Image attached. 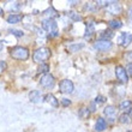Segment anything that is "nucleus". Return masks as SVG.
<instances>
[{"mask_svg": "<svg viewBox=\"0 0 132 132\" xmlns=\"http://www.w3.org/2000/svg\"><path fill=\"white\" fill-rule=\"evenodd\" d=\"M10 32L12 35H14V36H17V37H22L24 35V32L22 30H17V29H10Z\"/></svg>", "mask_w": 132, "mask_h": 132, "instance_id": "nucleus-25", "label": "nucleus"}, {"mask_svg": "<svg viewBox=\"0 0 132 132\" xmlns=\"http://www.w3.org/2000/svg\"><path fill=\"white\" fill-rule=\"evenodd\" d=\"M106 9H107V11L109 12V13L114 14V16L120 14L122 12L121 4L118 3V1H111V3H108L107 5H106Z\"/></svg>", "mask_w": 132, "mask_h": 132, "instance_id": "nucleus-5", "label": "nucleus"}, {"mask_svg": "<svg viewBox=\"0 0 132 132\" xmlns=\"http://www.w3.org/2000/svg\"><path fill=\"white\" fill-rule=\"evenodd\" d=\"M106 126H107V121H106V119L97 118V121H96V125H95L96 131H103V130L106 129Z\"/></svg>", "mask_w": 132, "mask_h": 132, "instance_id": "nucleus-14", "label": "nucleus"}, {"mask_svg": "<svg viewBox=\"0 0 132 132\" xmlns=\"http://www.w3.org/2000/svg\"><path fill=\"white\" fill-rule=\"evenodd\" d=\"M40 84H41V87L46 88V89H52L54 87V84H55V79H54V77L51 73H46V75H43L41 77Z\"/></svg>", "mask_w": 132, "mask_h": 132, "instance_id": "nucleus-4", "label": "nucleus"}, {"mask_svg": "<svg viewBox=\"0 0 132 132\" xmlns=\"http://www.w3.org/2000/svg\"><path fill=\"white\" fill-rule=\"evenodd\" d=\"M124 59H125L127 63L132 64V51H131V52H127V53H125V54H124Z\"/></svg>", "mask_w": 132, "mask_h": 132, "instance_id": "nucleus-26", "label": "nucleus"}, {"mask_svg": "<svg viewBox=\"0 0 132 132\" xmlns=\"http://www.w3.org/2000/svg\"><path fill=\"white\" fill-rule=\"evenodd\" d=\"M22 18H23V16L19 13L10 14V16L7 17V23H10V24H16V23H19V22L22 21Z\"/></svg>", "mask_w": 132, "mask_h": 132, "instance_id": "nucleus-13", "label": "nucleus"}, {"mask_svg": "<svg viewBox=\"0 0 132 132\" xmlns=\"http://www.w3.org/2000/svg\"><path fill=\"white\" fill-rule=\"evenodd\" d=\"M95 102H96V103H104V102H106V97L102 96V95H98V96H96V98H95Z\"/></svg>", "mask_w": 132, "mask_h": 132, "instance_id": "nucleus-27", "label": "nucleus"}, {"mask_svg": "<svg viewBox=\"0 0 132 132\" xmlns=\"http://www.w3.org/2000/svg\"><path fill=\"white\" fill-rule=\"evenodd\" d=\"M125 70H126V72H129V75L132 77V64H129Z\"/></svg>", "mask_w": 132, "mask_h": 132, "instance_id": "nucleus-30", "label": "nucleus"}, {"mask_svg": "<svg viewBox=\"0 0 132 132\" xmlns=\"http://www.w3.org/2000/svg\"><path fill=\"white\" fill-rule=\"evenodd\" d=\"M119 108H120L121 111H130L132 108V102L130 100L122 101L121 103H120V106H119Z\"/></svg>", "mask_w": 132, "mask_h": 132, "instance_id": "nucleus-19", "label": "nucleus"}, {"mask_svg": "<svg viewBox=\"0 0 132 132\" xmlns=\"http://www.w3.org/2000/svg\"><path fill=\"white\" fill-rule=\"evenodd\" d=\"M4 14V11H3V9H1V6H0V17Z\"/></svg>", "mask_w": 132, "mask_h": 132, "instance_id": "nucleus-33", "label": "nucleus"}, {"mask_svg": "<svg viewBox=\"0 0 132 132\" xmlns=\"http://www.w3.org/2000/svg\"><path fill=\"white\" fill-rule=\"evenodd\" d=\"M129 17L132 19V6L130 7V10H129Z\"/></svg>", "mask_w": 132, "mask_h": 132, "instance_id": "nucleus-31", "label": "nucleus"}, {"mask_svg": "<svg viewBox=\"0 0 132 132\" xmlns=\"http://www.w3.org/2000/svg\"><path fill=\"white\" fill-rule=\"evenodd\" d=\"M94 47L97 51H107L112 48V42L111 41H104V40H98L94 43Z\"/></svg>", "mask_w": 132, "mask_h": 132, "instance_id": "nucleus-10", "label": "nucleus"}, {"mask_svg": "<svg viewBox=\"0 0 132 132\" xmlns=\"http://www.w3.org/2000/svg\"><path fill=\"white\" fill-rule=\"evenodd\" d=\"M43 13L46 14V16H48L51 19H52V17H55L56 16V11L53 9V7H51V9H48V10H46Z\"/></svg>", "mask_w": 132, "mask_h": 132, "instance_id": "nucleus-23", "label": "nucleus"}, {"mask_svg": "<svg viewBox=\"0 0 132 132\" xmlns=\"http://www.w3.org/2000/svg\"><path fill=\"white\" fill-rule=\"evenodd\" d=\"M42 27L46 31H48L49 37H54V36H58V24L54 19H51V18H46L42 21Z\"/></svg>", "mask_w": 132, "mask_h": 132, "instance_id": "nucleus-3", "label": "nucleus"}, {"mask_svg": "<svg viewBox=\"0 0 132 132\" xmlns=\"http://www.w3.org/2000/svg\"><path fill=\"white\" fill-rule=\"evenodd\" d=\"M89 114H90V113H89V109H88V108H82V109L79 111V117L80 118H83V119L88 118Z\"/></svg>", "mask_w": 132, "mask_h": 132, "instance_id": "nucleus-24", "label": "nucleus"}, {"mask_svg": "<svg viewBox=\"0 0 132 132\" xmlns=\"http://www.w3.org/2000/svg\"><path fill=\"white\" fill-rule=\"evenodd\" d=\"M119 122H120V124H130V122H131V117H130V114H127V113L121 114L119 117Z\"/></svg>", "mask_w": 132, "mask_h": 132, "instance_id": "nucleus-20", "label": "nucleus"}, {"mask_svg": "<svg viewBox=\"0 0 132 132\" xmlns=\"http://www.w3.org/2000/svg\"><path fill=\"white\" fill-rule=\"evenodd\" d=\"M51 58V49L47 48V47H41V48L36 49L32 54V60L35 63L40 64H46V61Z\"/></svg>", "mask_w": 132, "mask_h": 132, "instance_id": "nucleus-1", "label": "nucleus"}, {"mask_svg": "<svg viewBox=\"0 0 132 132\" xmlns=\"http://www.w3.org/2000/svg\"><path fill=\"white\" fill-rule=\"evenodd\" d=\"M115 76L120 83H127V80H129L127 72H126L125 67H122L121 65H118L115 67Z\"/></svg>", "mask_w": 132, "mask_h": 132, "instance_id": "nucleus-6", "label": "nucleus"}, {"mask_svg": "<svg viewBox=\"0 0 132 132\" xmlns=\"http://www.w3.org/2000/svg\"><path fill=\"white\" fill-rule=\"evenodd\" d=\"M67 16H69L72 21H75V22H80L83 18H82V16H80L79 13H77V12H75V11H69L67 12Z\"/></svg>", "mask_w": 132, "mask_h": 132, "instance_id": "nucleus-18", "label": "nucleus"}, {"mask_svg": "<svg viewBox=\"0 0 132 132\" xmlns=\"http://www.w3.org/2000/svg\"><path fill=\"white\" fill-rule=\"evenodd\" d=\"M95 32V24L93 22H89L87 23V29H85V35H84V37L85 38H90Z\"/></svg>", "mask_w": 132, "mask_h": 132, "instance_id": "nucleus-12", "label": "nucleus"}, {"mask_svg": "<svg viewBox=\"0 0 132 132\" xmlns=\"http://www.w3.org/2000/svg\"><path fill=\"white\" fill-rule=\"evenodd\" d=\"M117 113H118V109H117L114 106H107V107L103 109V114L107 117V119L111 122L115 121V119H117Z\"/></svg>", "mask_w": 132, "mask_h": 132, "instance_id": "nucleus-8", "label": "nucleus"}, {"mask_svg": "<svg viewBox=\"0 0 132 132\" xmlns=\"http://www.w3.org/2000/svg\"><path fill=\"white\" fill-rule=\"evenodd\" d=\"M3 48H4V43H3L1 41H0V52L3 51Z\"/></svg>", "mask_w": 132, "mask_h": 132, "instance_id": "nucleus-32", "label": "nucleus"}, {"mask_svg": "<svg viewBox=\"0 0 132 132\" xmlns=\"http://www.w3.org/2000/svg\"><path fill=\"white\" fill-rule=\"evenodd\" d=\"M108 27L111 29H120L122 27V22L120 19H112L108 23Z\"/></svg>", "mask_w": 132, "mask_h": 132, "instance_id": "nucleus-16", "label": "nucleus"}, {"mask_svg": "<svg viewBox=\"0 0 132 132\" xmlns=\"http://www.w3.org/2000/svg\"><path fill=\"white\" fill-rule=\"evenodd\" d=\"M59 88L63 94H71L75 87H73V83L70 79H63L59 84Z\"/></svg>", "mask_w": 132, "mask_h": 132, "instance_id": "nucleus-7", "label": "nucleus"}, {"mask_svg": "<svg viewBox=\"0 0 132 132\" xmlns=\"http://www.w3.org/2000/svg\"><path fill=\"white\" fill-rule=\"evenodd\" d=\"M132 42V34L130 32H121V35L118 38V43L121 47H127Z\"/></svg>", "mask_w": 132, "mask_h": 132, "instance_id": "nucleus-9", "label": "nucleus"}, {"mask_svg": "<svg viewBox=\"0 0 132 132\" xmlns=\"http://www.w3.org/2000/svg\"><path fill=\"white\" fill-rule=\"evenodd\" d=\"M10 55L16 60H27L29 58V51L25 47L17 46V47L10 48Z\"/></svg>", "mask_w": 132, "mask_h": 132, "instance_id": "nucleus-2", "label": "nucleus"}, {"mask_svg": "<svg viewBox=\"0 0 132 132\" xmlns=\"http://www.w3.org/2000/svg\"><path fill=\"white\" fill-rule=\"evenodd\" d=\"M84 47V45L83 43H79V45H72V46H70L69 47V51L70 52H78L79 49H82Z\"/></svg>", "mask_w": 132, "mask_h": 132, "instance_id": "nucleus-22", "label": "nucleus"}, {"mask_svg": "<svg viewBox=\"0 0 132 132\" xmlns=\"http://www.w3.org/2000/svg\"><path fill=\"white\" fill-rule=\"evenodd\" d=\"M49 71V65L48 64H42V65L38 66V70H37V72L38 73H48Z\"/></svg>", "mask_w": 132, "mask_h": 132, "instance_id": "nucleus-21", "label": "nucleus"}, {"mask_svg": "<svg viewBox=\"0 0 132 132\" xmlns=\"http://www.w3.org/2000/svg\"><path fill=\"white\" fill-rule=\"evenodd\" d=\"M29 98H30V101L34 102V103H38V102L42 100V95L38 90H32L31 93L29 94Z\"/></svg>", "mask_w": 132, "mask_h": 132, "instance_id": "nucleus-11", "label": "nucleus"}, {"mask_svg": "<svg viewBox=\"0 0 132 132\" xmlns=\"http://www.w3.org/2000/svg\"><path fill=\"white\" fill-rule=\"evenodd\" d=\"M113 36H114V32H112V30H104L100 34V37L104 41H109Z\"/></svg>", "mask_w": 132, "mask_h": 132, "instance_id": "nucleus-17", "label": "nucleus"}, {"mask_svg": "<svg viewBox=\"0 0 132 132\" xmlns=\"http://www.w3.org/2000/svg\"><path fill=\"white\" fill-rule=\"evenodd\" d=\"M7 67V64L5 63V61H0V72H3V71H5Z\"/></svg>", "mask_w": 132, "mask_h": 132, "instance_id": "nucleus-29", "label": "nucleus"}, {"mask_svg": "<svg viewBox=\"0 0 132 132\" xmlns=\"http://www.w3.org/2000/svg\"><path fill=\"white\" fill-rule=\"evenodd\" d=\"M61 104H63L64 107H67V106L71 104V101H70L69 98H63V100H61Z\"/></svg>", "mask_w": 132, "mask_h": 132, "instance_id": "nucleus-28", "label": "nucleus"}, {"mask_svg": "<svg viewBox=\"0 0 132 132\" xmlns=\"http://www.w3.org/2000/svg\"><path fill=\"white\" fill-rule=\"evenodd\" d=\"M45 100L48 102V103H51L53 106V107H58L59 106V101L56 100V97L54 96V95H52V94H47L45 96Z\"/></svg>", "mask_w": 132, "mask_h": 132, "instance_id": "nucleus-15", "label": "nucleus"}]
</instances>
